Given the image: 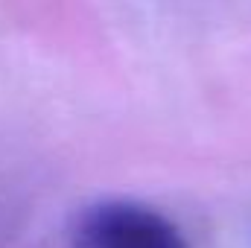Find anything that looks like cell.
<instances>
[{
	"label": "cell",
	"instance_id": "1",
	"mask_svg": "<svg viewBox=\"0 0 251 248\" xmlns=\"http://www.w3.org/2000/svg\"><path fill=\"white\" fill-rule=\"evenodd\" d=\"M73 248H187V243L178 228L152 207L102 201L79 216Z\"/></svg>",
	"mask_w": 251,
	"mask_h": 248
}]
</instances>
